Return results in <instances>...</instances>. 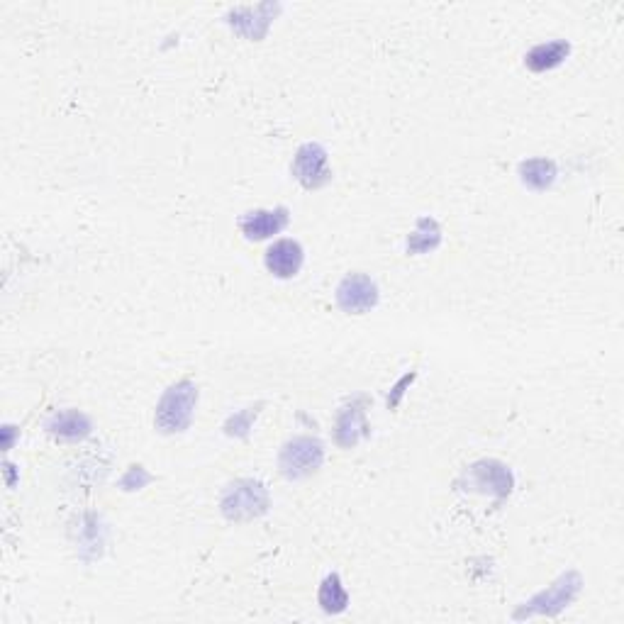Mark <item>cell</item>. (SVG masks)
Returning a JSON list of instances; mask_svg holds the SVG:
<instances>
[{"label": "cell", "mask_w": 624, "mask_h": 624, "mask_svg": "<svg viewBox=\"0 0 624 624\" xmlns=\"http://www.w3.org/2000/svg\"><path fill=\"white\" fill-rule=\"evenodd\" d=\"M327 149L317 142H308L293 156V176L308 191H320L332 181L330 164H327Z\"/></svg>", "instance_id": "obj_5"}, {"label": "cell", "mask_w": 624, "mask_h": 624, "mask_svg": "<svg viewBox=\"0 0 624 624\" xmlns=\"http://www.w3.org/2000/svg\"><path fill=\"white\" fill-rule=\"evenodd\" d=\"M568 54H571V44L566 39H554V42H544L529 49L525 54V66L534 74H544V71H551L564 64Z\"/></svg>", "instance_id": "obj_13"}, {"label": "cell", "mask_w": 624, "mask_h": 624, "mask_svg": "<svg viewBox=\"0 0 624 624\" xmlns=\"http://www.w3.org/2000/svg\"><path fill=\"white\" fill-rule=\"evenodd\" d=\"M47 432L64 442H81L93 432V422L78 410H61L47 420Z\"/></svg>", "instance_id": "obj_12"}, {"label": "cell", "mask_w": 624, "mask_h": 624, "mask_svg": "<svg viewBox=\"0 0 624 624\" xmlns=\"http://www.w3.org/2000/svg\"><path fill=\"white\" fill-rule=\"evenodd\" d=\"M259 408L261 405H256V408H247L237 412V415H232L230 420H227L225 432L230 434V437H247L249 429H252V422L256 420V415H259Z\"/></svg>", "instance_id": "obj_17"}, {"label": "cell", "mask_w": 624, "mask_h": 624, "mask_svg": "<svg viewBox=\"0 0 624 624\" xmlns=\"http://www.w3.org/2000/svg\"><path fill=\"white\" fill-rule=\"evenodd\" d=\"M149 481H152V476H149V473L144 471L142 466H130V471H127L125 476H122L120 486L125 488V490H139V488L147 486Z\"/></svg>", "instance_id": "obj_18"}, {"label": "cell", "mask_w": 624, "mask_h": 624, "mask_svg": "<svg viewBox=\"0 0 624 624\" xmlns=\"http://www.w3.org/2000/svg\"><path fill=\"white\" fill-rule=\"evenodd\" d=\"M442 242V227L432 217H420L415 225V232L408 237V252L410 254H427L439 247Z\"/></svg>", "instance_id": "obj_15"}, {"label": "cell", "mask_w": 624, "mask_h": 624, "mask_svg": "<svg viewBox=\"0 0 624 624\" xmlns=\"http://www.w3.org/2000/svg\"><path fill=\"white\" fill-rule=\"evenodd\" d=\"M559 169L551 159H527L520 164V181L532 191H546L554 186Z\"/></svg>", "instance_id": "obj_14"}, {"label": "cell", "mask_w": 624, "mask_h": 624, "mask_svg": "<svg viewBox=\"0 0 624 624\" xmlns=\"http://www.w3.org/2000/svg\"><path fill=\"white\" fill-rule=\"evenodd\" d=\"M269 490L254 478H239L222 493L220 510L230 522H249L269 512Z\"/></svg>", "instance_id": "obj_2"}, {"label": "cell", "mask_w": 624, "mask_h": 624, "mask_svg": "<svg viewBox=\"0 0 624 624\" xmlns=\"http://www.w3.org/2000/svg\"><path fill=\"white\" fill-rule=\"evenodd\" d=\"M317 603H320V607L327 615H339V612L347 610L349 595L347 590H344L339 573H330V576L322 581L320 593H317Z\"/></svg>", "instance_id": "obj_16"}, {"label": "cell", "mask_w": 624, "mask_h": 624, "mask_svg": "<svg viewBox=\"0 0 624 624\" xmlns=\"http://www.w3.org/2000/svg\"><path fill=\"white\" fill-rule=\"evenodd\" d=\"M581 588H583L581 573L568 571L554 585H549V588L542 590V593L534 595L532 600H527L525 605L517 607L512 617H515V620H525V617H534V615H546V617L559 615L561 610H566V607L578 598Z\"/></svg>", "instance_id": "obj_3"}, {"label": "cell", "mask_w": 624, "mask_h": 624, "mask_svg": "<svg viewBox=\"0 0 624 624\" xmlns=\"http://www.w3.org/2000/svg\"><path fill=\"white\" fill-rule=\"evenodd\" d=\"M198 405V386L191 381H178L161 395L156 405L154 425L161 434H178L191 427L193 410Z\"/></svg>", "instance_id": "obj_1"}, {"label": "cell", "mask_w": 624, "mask_h": 624, "mask_svg": "<svg viewBox=\"0 0 624 624\" xmlns=\"http://www.w3.org/2000/svg\"><path fill=\"white\" fill-rule=\"evenodd\" d=\"M412 378H415V373H410V376H405V378H403V381H400V383H398V386H395V398H390V400H388V405H390V408H395V405H398V398H400V395H403V388H405V386H408V383L412 381Z\"/></svg>", "instance_id": "obj_19"}, {"label": "cell", "mask_w": 624, "mask_h": 624, "mask_svg": "<svg viewBox=\"0 0 624 624\" xmlns=\"http://www.w3.org/2000/svg\"><path fill=\"white\" fill-rule=\"evenodd\" d=\"M281 10L278 3H259V5H249V8H237L227 15V22L247 39H264L266 32H269V25L273 20V15Z\"/></svg>", "instance_id": "obj_9"}, {"label": "cell", "mask_w": 624, "mask_h": 624, "mask_svg": "<svg viewBox=\"0 0 624 624\" xmlns=\"http://www.w3.org/2000/svg\"><path fill=\"white\" fill-rule=\"evenodd\" d=\"M13 429H15V427H10V425H8V427H3V432H5V449L13 447V434H10V432H13Z\"/></svg>", "instance_id": "obj_20"}, {"label": "cell", "mask_w": 624, "mask_h": 624, "mask_svg": "<svg viewBox=\"0 0 624 624\" xmlns=\"http://www.w3.org/2000/svg\"><path fill=\"white\" fill-rule=\"evenodd\" d=\"M305 252L295 239H278L264 254V264L276 278H293L303 269Z\"/></svg>", "instance_id": "obj_10"}, {"label": "cell", "mask_w": 624, "mask_h": 624, "mask_svg": "<svg viewBox=\"0 0 624 624\" xmlns=\"http://www.w3.org/2000/svg\"><path fill=\"white\" fill-rule=\"evenodd\" d=\"M325 461V447L315 437H295L283 444L278 454V468L288 481H300L317 473Z\"/></svg>", "instance_id": "obj_4"}, {"label": "cell", "mask_w": 624, "mask_h": 624, "mask_svg": "<svg viewBox=\"0 0 624 624\" xmlns=\"http://www.w3.org/2000/svg\"><path fill=\"white\" fill-rule=\"evenodd\" d=\"M461 488L473 490V493H490L495 498H507L512 490L510 468L495 459H483L468 466V471L461 478Z\"/></svg>", "instance_id": "obj_6"}, {"label": "cell", "mask_w": 624, "mask_h": 624, "mask_svg": "<svg viewBox=\"0 0 624 624\" xmlns=\"http://www.w3.org/2000/svg\"><path fill=\"white\" fill-rule=\"evenodd\" d=\"M291 213L288 208H276V210H254L247 213L239 220L244 237L252 239V242H261V239H269L273 234L286 230Z\"/></svg>", "instance_id": "obj_11"}, {"label": "cell", "mask_w": 624, "mask_h": 624, "mask_svg": "<svg viewBox=\"0 0 624 624\" xmlns=\"http://www.w3.org/2000/svg\"><path fill=\"white\" fill-rule=\"evenodd\" d=\"M366 408H369V398L366 395H356V398H351L339 410L337 422H334V442L342 449H354L361 439H366L371 434L369 420H366Z\"/></svg>", "instance_id": "obj_7"}, {"label": "cell", "mask_w": 624, "mask_h": 624, "mask_svg": "<svg viewBox=\"0 0 624 624\" xmlns=\"http://www.w3.org/2000/svg\"><path fill=\"white\" fill-rule=\"evenodd\" d=\"M378 286L366 273H349L337 286V305L347 315H364L378 305Z\"/></svg>", "instance_id": "obj_8"}]
</instances>
